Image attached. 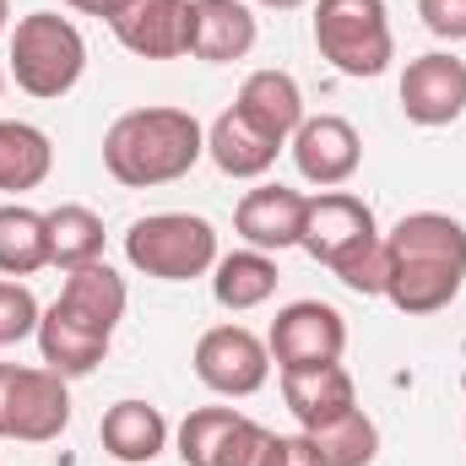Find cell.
<instances>
[{
  "instance_id": "6da1fadb",
  "label": "cell",
  "mask_w": 466,
  "mask_h": 466,
  "mask_svg": "<svg viewBox=\"0 0 466 466\" xmlns=\"http://www.w3.org/2000/svg\"><path fill=\"white\" fill-rule=\"evenodd\" d=\"M466 288V228L451 212H407L385 233V299L401 315H440Z\"/></svg>"
},
{
  "instance_id": "7a4b0ae2",
  "label": "cell",
  "mask_w": 466,
  "mask_h": 466,
  "mask_svg": "<svg viewBox=\"0 0 466 466\" xmlns=\"http://www.w3.org/2000/svg\"><path fill=\"white\" fill-rule=\"evenodd\" d=\"M207 157V130L190 109H130L104 130V168L125 190H157L185 179Z\"/></svg>"
},
{
  "instance_id": "3957f363",
  "label": "cell",
  "mask_w": 466,
  "mask_h": 466,
  "mask_svg": "<svg viewBox=\"0 0 466 466\" xmlns=\"http://www.w3.org/2000/svg\"><path fill=\"white\" fill-rule=\"evenodd\" d=\"M87 71V38L60 11H27L11 27V76L27 98H66Z\"/></svg>"
},
{
  "instance_id": "277c9868",
  "label": "cell",
  "mask_w": 466,
  "mask_h": 466,
  "mask_svg": "<svg viewBox=\"0 0 466 466\" xmlns=\"http://www.w3.org/2000/svg\"><path fill=\"white\" fill-rule=\"evenodd\" d=\"M315 49L352 82L385 76L396 60L385 0H315Z\"/></svg>"
},
{
  "instance_id": "5b68a950",
  "label": "cell",
  "mask_w": 466,
  "mask_h": 466,
  "mask_svg": "<svg viewBox=\"0 0 466 466\" xmlns=\"http://www.w3.org/2000/svg\"><path fill=\"white\" fill-rule=\"evenodd\" d=\"M125 260L157 282H196L218 266V228L196 212H152L125 233Z\"/></svg>"
},
{
  "instance_id": "8992f818",
  "label": "cell",
  "mask_w": 466,
  "mask_h": 466,
  "mask_svg": "<svg viewBox=\"0 0 466 466\" xmlns=\"http://www.w3.org/2000/svg\"><path fill=\"white\" fill-rule=\"evenodd\" d=\"M266 348H271L277 374H282V369H320V363H342V352H348V320H342V309H337V304L299 299V304L277 309Z\"/></svg>"
},
{
  "instance_id": "52a82bcc",
  "label": "cell",
  "mask_w": 466,
  "mask_h": 466,
  "mask_svg": "<svg viewBox=\"0 0 466 466\" xmlns=\"http://www.w3.org/2000/svg\"><path fill=\"white\" fill-rule=\"evenodd\" d=\"M196 380L218 396H255L271 380V348L249 331V326H212L196 342Z\"/></svg>"
},
{
  "instance_id": "ba28073f",
  "label": "cell",
  "mask_w": 466,
  "mask_h": 466,
  "mask_svg": "<svg viewBox=\"0 0 466 466\" xmlns=\"http://www.w3.org/2000/svg\"><path fill=\"white\" fill-rule=\"evenodd\" d=\"M109 27L141 60H179V55H190L196 0H119Z\"/></svg>"
},
{
  "instance_id": "9c48e42d",
  "label": "cell",
  "mask_w": 466,
  "mask_h": 466,
  "mask_svg": "<svg viewBox=\"0 0 466 466\" xmlns=\"http://www.w3.org/2000/svg\"><path fill=\"white\" fill-rule=\"evenodd\" d=\"M66 423H71V390H66V374L16 363L11 401H5V440L49 445V440L66 434Z\"/></svg>"
},
{
  "instance_id": "30bf717a",
  "label": "cell",
  "mask_w": 466,
  "mask_h": 466,
  "mask_svg": "<svg viewBox=\"0 0 466 466\" xmlns=\"http://www.w3.org/2000/svg\"><path fill=\"white\" fill-rule=\"evenodd\" d=\"M401 115L423 130L456 125L466 115V60L445 55V49L418 55L401 76Z\"/></svg>"
},
{
  "instance_id": "8fae6325",
  "label": "cell",
  "mask_w": 466,
  "mask_h": 466,
  "mask_svg": "<svg viewBox=\"0 0 466 466\" xmlns=\"http://www.w3.org/2000/svg\"><path fill=\"white\" fill-rule=\"evenodd\" d=\"M288 147H293L299 174L320 190H342L363 163V136L342 115H304V125L293 130Z\"/></svg>"
},
{
  "instance_id": "7c38bea8",
  "label": "cell",
  "mask_w": 466,
  "mask_h": 466,
  "mask_svg": "<svg viewBox=\"0 0 466 466\" xmlns=\"http://www.w3.org/2000/svg\"><path fill=\"white\" fill-rule=\"evenodd\" d=\"M380 238V223L369 212V201H358L352 190H320L309 196V212H304V238L299 249L320 266H337L342 255H352L358 244Z\"/></svg>"
},
{
  "instance_id": "4fadbf2b",
  "label": "cell",
  "mask_w": 466,
  "mask_h": 466,
  "mask_svg": "<svg viewBox=\"0 0 466 466\" xmlns=\"http://www.w3.org/2000/svg\"><path fill=\"white\" fill-rule=\"evenodd\" d=\"M304 212H309V196L304 190H288V185H255L244 190V201L233 207V228L249 249H293L304 238Z\"/></svg>"
},
{
  "instance_id": "5bb4252c",
  "label": "cell",
  "mask_w": 466,
  "mask_h": 466,
  "mask_svg": "<svg viewBox=\"0 0 466 466\" xmlns=\"http://www.w3.org/2000/svg\"><path fill=\"white\" fill-rule=\"evenodd\" d=\"M109 331H98V326H87L82 315H71L60 299L44 309V320H38V352H44V369H55V374H66V380H76V374H93L104 358H109Z\"/></svg>"
},
{
  "instance_id": "9a60e30c",
  "label": "cell",
  "mask_w": 466,
  "mask_h": 466,
  "mask_svg": "<svg viewBox=\"0 0 466 466\" xmlns=\"http://www.w3.org/2000/svg\"><path fill=\"white\" fill-rule=\"evenodd\" d=\"M282 401L299 418V429H320L331 418H342L358 407V385L342 363H320V369H282Z\"/></svg>"
},
{
  "instance_id": "2e32d148",
  "label": "cell",
  "mask_w": 466,
  "mask_h": 466,
  "mask_svg": "<svg viewBox=\"0 0 466 466\" xmlns=\"http://www.w3.org/2000/svg\"><path fill=\"white\" fill-rule=\"evenodd\" d=\"M282 141L266 136L260 125L238 109H223V115L207 125V157L228 174V179H260L271 163H277Z\"/></svg>"
},
{
  "instance_id": "e0dca14e",
  "label": "cell",
  "mask_w": 466,
  "mask_h": 466,
  "mask_svg": "<svg viewBox=\"0 0 466 466\" xmlns=\"http://www.w3.org/2000/svg\"><path fill=\"white\" fill-rule=\"evenodd\" d=\"M260 27L255 11L244 0H196V33H190V55L207 66H233L255 49Z\"/></svg>"
},
{
  "instance_id": "ac0fdd59",
  "label": "cell",
  "mask_w": 466,
  "mask_h": 466,
  "mask_svg": "<svg viewBox=\"0 0 466 466\" xmlns=\"http://www.w3.org/2000/svg\"><path fill=\"white\" fill-rule=\"evenodd\" d=\"M104 451L125 466H147L163 456V445H168V418L152 407V401H136V396H125L115 401L109 412H104Z\"/></svg>"
},
{
  "instance_id": "d6986e66",
  "label": "cell",
  "mask_w": 466,
  "mask_h": 466,
  "mask_svg": "<svg viewBox=\"0 0 466 466\" xmlns=\"http://www.w3.org/2000/svg\"><path fill=\"white\" fill-rule=\"evenodd\" d=\"M238 115H249L266 136H277L282 147L293 141V130L304 125V87L288 71H249L238 87Z\"/></svg>"
},
{
  "instance_id": "ffe728a7",
  "label": "cell",
  "mask_w": 466,
  "mask_h": 466,
  "mask_svg": "<svg viewBox=\"0 0 466 466\" xmlns=\"http://www.w3.org/2000/svg\"><path fill=\"white\" fill-rule=\"evenodd\" d=\"M60 304H66L71 315H82L87 326H98V331H109V337H115V326L125 320V304H130V293H125V277H119L109 260H93V266H76V271H66Z\"/></svg>"
},
{
  "instance_id": "44dd1931",
  "label": "cell",
  "mask_w": 466,
  "mask_h": 466,
  "mask_svg": "<svg viewBox=\"0 0 466 466\" xmlns=\"http://www.w3.org/2000/svg\"><path fill=\"white\" fill-rule=\"evenodd\" d=\"M55 168V147L27 119H0V196L38 190Z\"/></svg>"
},
{
  "instance_id": "7402d4cb",
  "label": "cell",
  "mask_w": 466,
  "mask_h": 466,
  "mask_svg": "<svg viewBox=\"0 0 466 466\" xmlns=\"http://www.w3.org/2000/svg\"><path fill=\"white\" fill-rule=\"evenodd\" d=\"M277 293V260L266 249H233V255H218L212 266V299L244 315V309H260L266 299Z\"/></svg>"
},
{
  "instance_id": "603a6c76",
  "label": "cell",
  "mask_w": 466,
  "mask_h": 466,
  "mask_svg": "<svg viewBox=\"0 0 466 466\" xmlns=\"http://www.w3.org/2000/svg\"><path fill=\"white\" fill-rule=\"evenodd\" d=\"M49 266V223L44 212L22 207V201H5L0 207V277H33Z\"/></svg>"
},
{
  "instance_id": "cb8c5ba5",
  "label": "cell",
  "mask_w": 466,
  "mask_h": 466,
  "mask_svg": "<svg viewBox=\"0 0 466 466\" xmlns=\"http://www.w3.org/2000/svg\"><path fill=\"white\" fill-rule=\"evenodd\" d=\"M49 223V266L60 271H76V266H93L104 260V218L82 201H66L55 212H44Z\"/></svg>"
},
{
  "instance_id": "d4e9b609",
  "label": "cell",
  "mask_w": 466,
  "mask_h": 466,
  "mask_svg": "<svg viewBox=\"0 0 466 466\" xmlns=\"http://www.w3.org/2000/svg\"><path fill=\"white\" fill-rule=\"evenodd\" d=\"M304 434L315 440L326 466H374V456H380V429L363 407H352V412L320 423V429H304Z\"/></svg>"
},
{
  "instance_id": "484cf974",
  "label": "cell",
  "mask_w": 466,
  "mask_h": 466,
  "mask_svg": "<svg viewBox=\"0 0 466 466\" xmlns=\"http://www.w3.org/2000/svg\"><path fill=\"white\" fill-rule=\"evenodd\" d=\"M238 423H244V412H233V407H196V412L179 423V461L185 466H212L218 451H223V440H228Z\"/></svg>"
},
{
  "instance_id": "4316f807",
  "label": "cell",
  "mask_w": 466,
  "mask_h": 466,
  "mask_svg": "<svg viewBox=\"0 0 466 466\" xmlns=\"http://www.w3.org/2000/svg\"><path fill=\"white\" fill-rule=\"evenodd\" d=\"M38 320H44V309H38L33 288L16 277H0V348L38 337Z\"/></svg>"
},
{
  "instance_id": "83f0119b",
  "label": "cell",
  "mask_w": 466,
  "mask_h": 466,
  "mask_svg": "<svg viewBox=\"0 0 466 466\" xmlns=\"http://www.w3.org/2000/svg\"><path fill=\"white\" fill-rule=\"evenodd\" d=\"M277 456H282V434H271L255 418H244L228 440H223V451H218L212 466H277Z\"/></svg>"
},
{
  "instance_id": "f1b7e54d",
  "label": "cell",
  "mask_w": 466,
  "mask_h": 466,
  "mask_svg": "<svg viewBox=\"0 0 466 466\" xmlns=\"http://www.w3.org/2000/svg\"><path fill=\"white\" fill-rule=\"evenodd\" d=\"M331 277H337L342 288H352V293H363V299L385 293V233L369 238V244H358L352 255H342V260L331 266Z\"/></svg>"
},
{
  "instance_id": "f546056e",
  "label": "cell",
  "mask_w": 466,
  "mask_h": 466,
  "mask_svg": "<svg viewBox=\"0 0 466 466\" xmlns=\"http://www.w3.org/2000/svg\"><path fill=\"white\" fill-rule=\"evenodd\" d=\"M418 16L445 44H461L466 38V0H418Z\"/></svg>"
},
{
  "instance_id": "4dcf8cb0",
  "label": "cell",
  "mask_w": 466,
  "mask_h": 466,
  "mask_svg": "<svg viewBox=\"0 0 466 466\" xmlns=\"http://www.w3.org/2000/svg\"><path fill=\"white\" fill-rule=\"evenodd\" d=\"M277 466H326V461H320V451H315L309 434H282V456H277Z\"/></svg>"
},
{
  "instance_id": "1f68e13d",
  "label": "cell",
  "mask_w": 466,
  "mask_h": 466,
  "mask_svg": "<svg viewBox=\"0 0 466 466\" xmlns=\"http://www.w3.org/2000/svg\"><path fill=\"white\" fill-rule=\"evenodd\" d=\"M66 5H71V11H82V16H104V22H109L119 0H66Z\"/></svg>"
},
{
  "instance_id": "d6a6232c",
  "label": "cell",
  "mask_w": 466,
  "mask_h": 466,
  "mask_svg": "<svg viewBox=\"0 0 466 466\" xmlns=\"http://www.w3.org/2000/svg\"><path fill=\"white\" fill-rule=\"evenodd\" d=\"M11 380H16V363H0V440H5V401H11Z\"/></svg>"
},
{
  "instance_id": "836d02e7",
  "label": "cell",
  "mask_w": 466,
  "mask_h": 466,
  "mask_svg": "<svg viewBox=\"0 0 466 466\" xmlns=\"http://www.w3.org/2000/svg\"><path fill=\"white\" fill-rule=\"evenodd\" d=\"M255 5H266V11H299V5H309V0H255Z\"/></svg>"
},
{
  "instance_id": "e575fe53",
  "label": "cell",
  "mask_w": 466,
  "mask_h": 466,
  "mask_svg": "<svg viewBox=\"0 0 466 466\" xmlns=\"http://www.w3.org/2000/svg\"><path fill=\"white\" fill-rule=\"evenodd\" d=\"M11 27V0H0V33Z\"/></svg>"
},
{
  "instance_id": "d590c367",
  "label": "cell",
  "mask_w": 466,
  "mask_h": 466,
  "mask_svg": "<svg viewBox=\"0 0 466 466\" xmlns=\"http://www.w3.org/2000/svg\"><path fill=\"white\" fill-rule=\"evenodd\" d=\"M0 98H5V76H0Z\"/></svg>"
}]
</instances>
